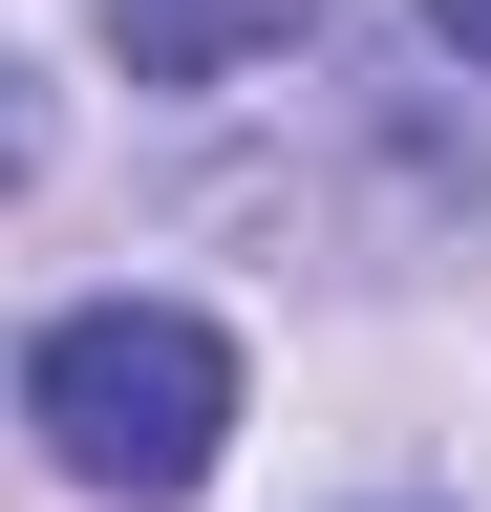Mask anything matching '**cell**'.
Segmentation results:
<instances>
[{
    "label": "cell",
    "instance_id": "6da1fadb",
    "mask_svg": "<svg viewBox=\"0 0 491 512\" xmlns=\"http://www.w3.org/2000/svg\"><path fill=\"white\" fill-rule=\"evenodd\" d=\"M22 406H43V448H65V491H129V512H171L235 448V342L193 299H65L22 342Z\"/></svg>",
    "mask_w": 491,
    "mask_h": 512
},
{
    "label": "cell",
    "instance_id": "7a4b0ae2",
    "mask_svg": "<svg viewBox=\"0 0 491 512\" xmlns=\"http://www.w3.org/2000/svg\"><path fill=\"white\" fill-rule=\"evenodd\" d=\"M321 0H107V43H129V86H235L257 43H299Z\"/></svg>",
    "mask_w": 491,
    "mask_h": 512
},
{
    "label": "cell",
    "instance_id": "3957f363",
    "mask_svg": "<svg viewBox=\"0 0 491 512\" xmlns=\"http://www.w3.org/2000/svg\"><path fill=\"white\" fill-rule=\"evenodd\" d=\"M22 171H43V86L0 64V192H22Z\"/></svg>",
    "mask_w": 491,
    "mask_h": 512
},
{
    "label": "cell",
    "instance_id": "277c9868",
    "mask_svg": "<svg viewBox=\"0 0 491 512\" xmlns=\"http://www.w3.org/2000/svg\"><path fill=\"white\" fill-rule=\"evenodd\" d=\"M427 43H449V64H491V0H427Z\"/></svg>",
    "mask_w": 491,
    "mask_h": 512
}]
</instances>
